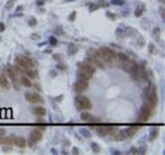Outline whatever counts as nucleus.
<instances>
[{
  "mask_svg": "<svg viewBox=\"0 0 165 155\" xmlns=\"http://www.w3.org/2000/svg\"><path fill=\"white\" fill-rule=\"evenodd\" d=\"M81 119H82V121H87V122H92L95 118L92 117L90 113H87V111H82V113H81Z\"/></svg>",
  "mask_w": 165,
  "mask_h": 155,
  "instance_id": "nucleus-18",
  "label": "nucleus"
},
{
  "mask_svg": "<svg viewBox=\"0 0 165 155\" xmlns=\"http://www.w3.org/2000/svg\"><path fill=\"white\" fill-rule=\"evenodd\" d=\"M21 84H22L23 86H26V88H30V86H32V81L29 80L26 76H22V77H21Z\"/></svg>",
  "mask_w": 165,
  "mask_h": 155,
  "instance_id": "nucleus-19",
  "label": "nucleus"
},
{
  "mask_svg": "<svg viewBox=\"0 0 165 155\" xmlns=\"http://www.w3.org/2000/svg\"><path fill=\"white\" fill-rule=\"evenodd\" d=\"M96 8H98V4H92V6H90L91 11H94V10H96Z\"/></svg>",
  "mask_w": 165,
  "mask_h": 155,
  "instance_id": "nucleus-38",
  "label": "nucleus"
},
{
  "mask_svg": "<svg viewBox=\"0 0 165 155\" xmlns=\"http://www.w3.org/2000/svg\"><path fill=\"white\" fill-rule=\"evenodd\" d=\"M136 37H138V44H139V47H143L144 45V38L142 36H139V35Z\"/></svg>",
  "mask_w": 165,
  "mask_h": 155,
  "instance_id": "nucleus-28",
  "label": "nucleus"
},
{
  "mask_svg": "<svg viewBox=\"0 0 165 155\" xmlns=\"http://www.w3.org/2000/svg\"><path fill=\"white\" fill-rule=\"evenodd\" d=\"M151 114H153V106L151 104H143L142 106V109H140V113H139V119H140V122H146V121L151 117Z\"/></svg>",
  "mask_w": 165,
  "mask_h": 155,
  "instance_id": "nucleus-3",
  "label": "nucleus"
},
{
  "mask_svg": "<svg viewBox=\"0 0 165 155\" xmlns=\"http://www.w3.org/2000/svg\"><path fill=\"white\" fill-rule=\"evenodd\" d=\"M4 30V23H0V32Z\"/></svg>",
  "mask_w": 165,
  "mask_h": 155,
  "instance_id": "nucleus-47",
  "label": "nucleus"
},
{
  "mask_svg": "<svg viewBox=\"0 0 165 155\" xmlns=\"http://www.w3.org/2000/svg\"><path fill=\"white\" fill-rule=\"evenodd\" d=\"M116 35H117V37H120V38H124L125 36H127V33L123 30V28H118L117 32H116Z\"/></svg>",
  "mask_w": 165,
  "mask_h": 155,
  "instance_id": "nucleus-24",
  "label": "nucleus"
},
{
  "mask_svg": "<svg viewBox=\"0 0 165 155\" xmlns=\"http://www.w3.org/2000/svg\"><path fill=\"white\" fill-rule=\"evenodd\" d=\"M144 8H146V7H144V4L139 3L136 6V10H135V17H140V15H142V14L144 12Z\"/></svg>",
  "mask_w": 165,
  "mask_h": 155,
  "instance_id": "nucleus-17",
  "label": "nucleus"
},
{
  "mask_svg": "<svg viewBox=\"0 0 165 155\" xmlns=\"http://www.w3.org/2000/svg\"><path fill=\"white\" fill-rule=\"evenodd\" d=\"M77 77H79V80H84V81H88V80L91 78V74L80 69L79 71H77Z\"/></svg>",
  "mask_w": 165,
  "mask_h": 155,
  "instance_id": "nucleus-14",
  "label": "nucleus"
},
{
  "mask_svg": "<svg viewBox=\"0 0 165 155\" xmlns=\"http://www.w3.org/2000/svg\"><path fill=\"white\" fill-rule=\"evenodd\" d=\"M91 148H92V151H94L95 154H99L100 152V146H99V144H96V143H92L91 144Z\"/></svg>",
  "mask_w": 165,
  "mask_h": 155,
  "instance_id": "nucleus-23",
  "label": "nucleus"
},
{
  "mask_svg": "<svg viewBox=\"0 0 165 155\" xmlns=\"http://www.w3.org/2000/svg\"><path fill=\"white\" fill-rule=\"evenodd\" d=\"M30 141L32 143H37V141H40L41 137H43V133H41V130L40 129H33L32 132H30Z\"/></svg>",
  "mask_w": 165,
  "mask_h": 155,
  "instance_id": "nucleus-11",
  "label": "nucleus"
},
{
  "mask_svg": "<svg viewBox=\"0 0 165 155\" xmlns=\"http://www.w3.org/2000/svg\"><path fill=\"white\" fill-rule=\"evenodd\" d=\"M138 154H146V148H144V147L138 148Z\"/></svg>",
  "mask_w": 165,
  "mask_h": 155,
  "instance_id": "nucleus-36",
  "label": "nucleus"
},
{
  "mask_svg": "<svg viewBox=\"0 0 165 155\" xmlns=\"http://www.w3.org/2000/svg\"><path fill=\"white\" fill-rule=\"evenodd\" d=\"M28 23H29V25H30V26H36V23H37V21H36V18H29V21H28Z\"/></svg>",
  "mask_w": 165,
  "mask_h": 155,
  "instance_id": "nucleus-29",
  "label": "nucleus"
},
{
  "mask_svg": "<svg viewBox=\"0 0 165 155\" xmlns=\"http://www.w3.org/2000/svg\"><path fill=\"white\" fill-rule=\"evenodd\" d=\"M76 107L79 110H90L92 107V103L87 96H77L76 98Z\"/></svg>",
  "mask_w": 165,
  "mask_h": 155,
  "instance_id": "nucleus-5",
  "label": "nucleus"
},
{
  "mask_svg": "<svg viewBox=\"0 0 165 155\" xmlns=\"http://www.w3.org/2000/svg\"><path fill=\"white\" fill-rule=\"evenodd\" d=\"M0 86H3V88H6V89H8V88H10L8 80H7V77L4 76L3 73H0Z\"/></svg>",
  "mask_w": 165,
  "mask_h": 155,
  "instance_id": "nucleus-15",
  "label": "nucleus"
},
{
  "mask_svg": "<svg viewBox=\"0 0 165 155\" xmlns=\"http://www.w3.org/2000/svg\"><path fill=\"white\" fill-rule=\"evenodd\" d=\"M131 154H138V148L136 147H132V148H131Z\"/></svg>",
  "mask_w": 165,
  "mask_h": 155,
  "instance_id": "nucleus-39",
  "label": "nucleus"
},
{
  "mask_svg": "<svg viewBox=\"0 0 165 155\" xmlns=\"http://www.w3.org/2000/svg\"><path fill=\"white\" fill-rule=\"evenodd\" d=\"M50 43H51V45H56V38L55 37H50Z\"/></svg>",
  "mask_w": 165,
  "mask_h": 155,
  "instance_id": "nucleus-34",
  "label": "nucleus"
},
{
  "mask_svg": "<svg viewBox=\"0 0 165 155\" xmlns=\"http://www.w3.org/2000/svg\"><path fill=\"white\" fill-rule=\"evenodd\" d=\"M96 133H98L99 136H107V126H105V125L96 126Z\"/></svg>",
  "mask_w": 165,
  "mask_h": 155,
  "instance_id": "nucleus-16",
  "label": "nucleus"
},
{
  "mask_svg": "<svg viewBox=\"0 0 165 155\" xmlns=\"http://www.w3.org/2000/svg\"><path fill=\"white\" fill-rule=\"evenodd\" d=\"M87 88H88V81H84V80H79L74 84V91L77 92V93H81V92L87 91Z\"/></svg>",
  "mask_w": 165,
  "mask_h": 155,
  "instance_id": "nucleus-8",
  "label": "nucleus"
},
{
  "mask_svg": "<svg viewBox=\"0 0 165 155\" xmlns=\"http://www.w3.org/2000/svg\"><path fill=\"white\" fill-rule=\"evenodd\" d=\"M54 59H55V60H59V59H62V55H54Z\"/></svg>",
  "mask_w": 165,
  "mask_h": 155,
  "instance_id": "nucleus-40",
  "label": "nucleus"
},
{
  "mask_svg": "<svg viewBox=\"0 0 165 155\" xmlns=\"http://www.w3.org/2000/svg\"><path fill=\"white\" fill-rule=\"evenodd\" d=\"M154 51H156L154 44H149V52H150V54H154Z\"/></svg>",
  "mask_w": 165,
  "mask_h": 155,
  "instance_id": "nucleus-32",
  "label": "nucleus"
},
{
  "mask_svg": "<svg viewBox=\"0 0 165 155\" xmlns=\"http://www.w3.org/2000/svg\"><path fill=\"white\" fill-rule=\"evenodd\" d=\"M106 14H107V17H109L110 19H113V21H114V19H116V15H114V14H111L110 11H107V12H106Z\"/></svg>",
  "mask_w": 165,
  "mask_h": 155,
  "instance_id": "nucleus-35",
  "label": "nucleus"
},
{
  "mask_svg": "<svg viewBox=\"0 0 165 155\" xmlns=\"http://www.w3.org/2000/svg\"><path fill=\"white\" fill-rule=\"evenodd\" d=\"M25 98L30 103H43V98L39 93H26Z\"/></svg>",
  "mask_w": 165,
  "mask_h": 155,
  "instance_id": "nucleus-10",
  "label": "nucleus"
},
{
  "mask_svg": "<svg viewBox=\"0 0 165 155\" xmlns=\"http://www.w3.org/2000/svg\"><path fill=\"white\" fill-rule=\"evenodd\" d=\"M111 3L113 4H124L125 0H111Z\"/></svg>",
  "mask_w": 165,
  "mask_h": 155,
  "instance_id": "nucleus-33",
  "label": "nucleus"
},
{
  "mask_svg": "<svg viewBox=\"0 0 165 155\" xmlns=\"http://www.w3.org/2000/svg\"><path fill=\"white\" fill-rule=\"evenodd\" d=\"M30 37H32V38H35V40H36V38H39V37H40V36H39V35H37V33H33V35H32Z\"/></svg>",
  "mask_w": 165,
  "mask_h": 155,
  "instance_id": "nucleus-41",
  "label": "nucleus"
},
{
  "mask_svg": "<svg viewBox=\"0 0 165 155\" xmlns=\"http://www.w3.org/2000/svg\"><path fill=\"white\" fill-rule=\"evenodd\" d=\"M12 140H14V144L15 146H18V147H21V148H23V147H26V140L23 139V137H12Z\"/></svg>",
  "mask_w": 165,
  "mask_h": 155,
  "instance_id": "nucleus-13",
  "label": "nucleus"
},
{
  "mask_svg": "<svg viewBox=\"0 0 165 155\" xmlns=\"http://www.w3.org/2000/svg\"><path fill=\"white\" fill-rule=\"evenodd\" d=\"M32 111H33V114L37 115V117H44L46 113H47V110L43 107V106H36V107L32 109Z\"/></svg>",
  "mask_w": 165,
  "mask_h": 155,
  "instance_id": "nucleus-12",
  "label": "nucleus"
},
{
  "mask_svg": "<svg viewBox=\"0 0 165 155\" xmlns=\"http://www.w3.org/2000/svg\"><path fill=\"white\" fill-rule=\"evenodd\" d=\"M88 63L91 65H96L98 67H100V69H103L105 67V62L102 60V56L99 54V51H94V52H91L90 56H88Z\"/></svg>",
  "mask_w": 165,
  "mask_h": 155,
  "instance_id": "nucleus-4",
  "label": "nucleus"
},
{
  "mask_svg": "<svg viewBox=\"0 0 165 155\" xmlns=\"http://www.w3.org/2000/svg\"><path fill=\"white\" fill-rule=\"evenodd\" d=\"M158 132L160 130L157 129V128H154V129H151V133H150V140H154L157 136H158Z\"/></svg>",
  "mask_w": 165,
  "mask_h": 155,
  "instance_id": "nucleus-25",
  "label": "nucleus"
},
{
  "mask_svg": "<svg viewBox=\"0 0 165 155\" xmlns=\"http://www.w3.org/2000/svg\"><path fill=\"white\" fill-rule=\"evenodd\" d=\"M0 41H2V37H0Z\"/></svg>",
  "mask_w": 165,
  "mask_h": 155,
  "instance_id": "nucleus-50",
  "label": "nucleus"
},
{
  "mask_svg": "<svg viewBox=\"0 0 165 155\" xmlns=\"http://www.w3.org/2000/svg\"><path fill=\"white\" fill-rule=\"evenodd\" d=\"M160 2H161V3H164V0H160Z\"/></svg>",
  "mask_w": 165,
  "mask_h": 155,
  "instance_id": "nucleus-49",
  "label": "nucleus"
},
{
  "mask_svg": "<svg viewBox=\"0 0 165 155\" xmlns=\"http://www.w3.org/2000/svg\"><path fill=\"white\" fill-rule=\"evenodd\" d=\"M14 4H15V0H8L6 3V10H11L14 7Z\"/></svg>",
  "mask_w": 165,
  "mask_h": 155,
  "instance_id": "nucleus-26",
  "label": "nucleus"
},
{
  "mask_svg": "<svg viewBox=\"0 0 165 155\" xmlns=\"http://www.w3.org/2000/svg\"><path fill=\"white\" fill-rule=\"evenodd\" d=\"M99 54L102 56V60L107 62V63H111L114 59H117V54L109 47H100L99 48Z\"/></svg>",
  "mask_w": 165,
  "mask_h": 155,
  "instance_id": "nucleus-2",
  "label": "nucleus"
},
{
  "mask_svg": "<svg viewBox=\"0 0 165 155\" xmlns=\"http://www.w3.org/2000/svg\"><path fill=\"white\" fill-rule=\"evenodd\" d=\"M123 69L125 71H128V73H131V71L138 69V63L135 60H132V59H127V60L123 62Z\"/></svg>",
  "mask_w": 165,
  "mask_h": 155,
  "instance_id": "nucleus-6",
  "label": "nucleus"
},
{
  "mask_svg": "<svg viewBox=\"0 0 165 155\" xmlns=\"http://www.w3.org/2000/svg\"><path fill=\"white\" fill-rule=\"evenodd\" d=\"M79 67H80L81 70H84V71H87V73H90L91 76L95 73V66L91 65V63H88V62H79Z\"/></svg>",
  "mask_w": 165,
  "mask_h": 155,
  "instance_id": "nucleus-7",
  "label": "nucleus"
},
{
  "mask_svg": "<svg viewBox=\"0 0 165 155\" xmlns=\"http://www.w3.org/2000/svg\"><path fill=\"white\" fill-rule=\"evenodd\" d=\"M117 58H120V59L124 62V60L128 59V55H127V54H123V52H120V54H117Z\"/></svg>",
  "mask_w": 165,
  "mask_h": 155,
  "instance_id": "nucleus-27",
  "label": "nucleus"
},
{
  "mask_svg": "<svg viewBox=\"0 0 165 155\" xmlns=\"http://www.w3.org/2000/svg\"><path fill=\"white\" fill-rule=\"evenodd\" d=\"M73 154H79V148H77V147L73 148Z\"/></svg>",
  "mask_w": 165,
  "mask_h": 155,
  "instance_id": "nucleus-46",
  "label": "nucleus"
},
{
  "mask_svg": "<svg viewBox=\"0 0 165 155\" xmlns=\"http://www.w3.org/2000/svg\"><path fill=\"white\" fill-rule=\"evenodd\" d=\"M125 33H127L128 36H131V37H136L138 36L136 30H135L134 28H127V29H125Z\"/></svg>",
  "mask_w": 165,
  "mask_h": 155,
  "instance_id": "nucleus-21",
  "label": "nucleus"
},
{
  "mask_svg": "<svg viewBox=\"0 0 165 155\" xmlns=\"http://www.w3.org/2000/svg\"><path fill=\"white\" fill-rule=\"evenodd\" d=\"M74 18H76V12H73V14H72V15L69 17V19H70V21H73Z\"/></svg>",
  "mask_w": 165,
  "mask_h": 155,
  "instance_id": "nucleus-43",
  "label": "nucleus"
},
{
  "mask_svg": "<svg viewBox=\"0 0 165 155\" xmlns=\"http://www.w3.org/2000/svg\"><path fill=\"white\" fill-rule=\"evenodd\" d=\"M164 10H165L164 7H161V8H160V14H161V17H162V19L165 18V12H164Z\"/></svg>",
  "mask_w": 165,
  "mask_h": 155,
  "instance_id": "nucleus-37",
  "label": "nucleus"
},
{
  "mask_svg": "<svg viewBox=\"0 0 165 155\" xmlns=\"http://www.w3.org/2000/svg\"><path fill=\"white\" fill-rule=\"evenodd\" d=\"M62 99H64V96H56V102H62Z\"/></svg>",
  "mask_w": 165,
  "mask_h": 155,
  "instance_id": "nucleus-44",
  "label": "nucleus"
},
{
  "mask_svg": "<svg viewBox=\"0 0 165 155\" xmlns=\"http://www.w3.org/2000/svg\"><path fill=\"white\" fill-rule=\"evenodd\" d=\"M67 51H69V54H70V55H74L76 52L79 51V47L74 45V44H70V45H69V48H67Z\"/></svg>",
  "mask_w": 165,
  "mask_h": 155,
  "instance_id": "nucleus-22",
  "label": "nucleus"
},
{
  "mask_svg": "<svg viewBox=\"0 0 165 155\" xmlns=\"http://www.w3.org/2000/svg\"><path fill=\"white\" fill-rule=\"evenodd\" d=\"M81 134H82V136H85V137H90L91 136V133L87 129H81Z\"/></svg>",
  "mask_w": 165,
  "mask_h": 155,
  "instance_id": "nucleus-31",
  "label": "nucleus"
},
{
  "mask_svg": "<svg viewBox=\"0 0 165 155\" xmlns=\"http://www.w3.org/2000/svg\"><path fill=\"white\" fill-rule=\"evenodd\" d=\"M4 133H6V132H4V129H2V128H0V137H2V136H4Z\"/></svg>",
  "mask_w": 165,
  "mask_h": 155,
  "instance_id": "nucleus-45",
  "label": "nucleus"
},
{
  "mask_svg": "<svg viewBox=\"0 0 165 155\" xmlns=\"http://www.w3.org/2000/svg\"><path fill=\"white\" fill-rule=\"evenodd\" d=\"M143 99L147 100V103L151 104L153 107H154V106H157V103H158V95H157L156 86H154V85L147 86V88L144 89V92H143Z\"/></svg>",
  "mask_w": 165,
  "mask_h": 155,
  "instance_id": "nucleus-1",
  "label": "nucleus"
},
{
  "mask_svg": "<svg viewBox=\"0 0 165 155\" xmlns=\"http://www.w3.org/2000/svg\"><path fill=\"white\" fill-rule=\"evenodd\" d=\"M56 33H62V28L58 26V28H56Z\"/></svg>",
  "mask_w": 165,
  "mask_h": 155,
  "instance_id": "nucleus-48",
  "label": "nucleus"
},
{
  "mask_svg": "<svg viewBox=\"0 0 165 155\" xmlns=\"http://www.w3.org/2000/svg\"><path fill=\"white\" fill-rule=\"evenodd\" d=\"M98 7H109V3L107 2H103V0H100L98 3Z\"/></svg>",
  "mask_w": 165,
  "mask_h": 155,
  "instance_id": "nucleus-30",
  "label": "nucleus"
},
{
  "mask_svg": "<svg viewBox=\"0 0 165 155\" xmlns=\"http://www.w3.org/2000/svg\"><path fill=\"white\" fill-rule=\"evenodd\" d=\"M6 71H7V74L10 77V80L14 82V88L18 89V86H17V71L14 70V67H11V66H7L6 67Z\"/></svg>",
  "mask_w": 165,
  "mask_h": 155,
  "instance_id": "nucleus-9",
  "label": "nucleus"
},
{
  "mask_svg": "<svg viewBox=\"0 0 165 155\" xmlns=\"http://www.w3.org/2000/svg\"><path fill=\"white\" fill-rule=\"evenodd\" d=\"M56 67H58V69H61V70H64V69H65V66L62 65V63H58V66H56Z\"/></svg>",
  "mask_w": 165,
  "mask_h": 155,
  "instance_id": "nucleus-42",
  "label": "nucleus"
},
{
  "mask_svg": "<svg viewBox=\"0 0 165 155\" xmlns=\"http://www.w3.org/2000/svg\"><path fill=\"white\" fill-rule=\"evenodd\" d=\"M160 36H161V29H160V28H154L153 29V37H154V40H160Z\"/></svg>",
  "mask_w": 165,
  "mask_h": 155,
  "instance_id": "nucleus-20",
  "label": "nucleus"
}]
</instances>
